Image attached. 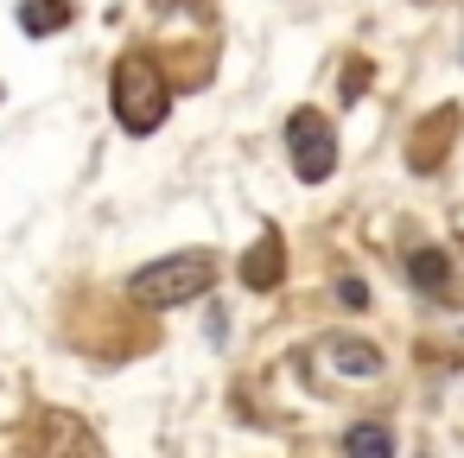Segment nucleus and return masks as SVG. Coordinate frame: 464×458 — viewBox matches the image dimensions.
I'll list each match as a JSON object with an SVG mask.
<instances>
[{
  "label": "nucleus",
  "instance_id": "obj_5",
  "mask_svg": "<svg viewBox=\"0 0 464 458\" xmlns=\"http://www.w3.org/2000/svg\"><path fill=\"white\" fill-rule=\"evenodd\" d=\"M286 274V255H280V229H261V242L242 255V287L248 293H274Z\"/></svg>",
  "mask_w": 464,
  "mask_h": 458
},
{
  "label": "nucleus",
  "instance_id": "obj_3",
  "mask_svg": "<svg viewBox=\"0 0 464 458\" xmlns=\"http://www.w3.org/2000/svg\"><path fill=\"white\" fill-rule=\"evenodd\" d=\"M286 147H293V172H299L305 185H324V179L337 172V141H331V122H324L318 109H299V115L286 122Z\"/></svg>",
  "mask_w": 464,
  "mask_h": 458
},
{
  "label": "nucleus",
  "instance_id": "obj_7",
  "mask_svg": "<svg viewBox=\"0 0 464 458\" xmlns=\"http://www.w3.org/2000/svg\"><path fill=\"white\" fill-rule=\"evenodd\" d=\"M407 280H413L420 293H445V287H451V255H445V248H413V255H407Z\"/></svg>",
  "mask_w": 464,
  "mask_h": 458
},
{
  "label": "nucleus",
  "instance_id": "obj_8",
  "mask_svg": "<svg viewBox=\"0 0 464 458\" xmlns=\"http://www.w3.org/2000/svg\"><path fill=\"white\" fill-rule=\"evenodd\" d=\"M324 356H331L343 375H382V350H375V344H362V337H331V344H324Z\"/></svg>",
  "mask_w": 464,
  "mask_h": 458
},
{
  "label": "nucleus",
  "instance_id": "obj_1",
  "mask_svg": "<svg viewBox=\"0 0 464 458\" xmlns=\"http://www.w3.org/2000/svg\"><path fill=\"white\" fill-rule=\"evenodd\" d=\"M210 287H217V255H204V248H185V255H160L153 268H140V274L128 280L134 306H147V312H179V306L204 299Z\"/></svg>",
  "mask_w": 464,
  "mask_h": 458
},
{
  "label": "nucleus",
  "instance_id": "obj_10",
  "mask_svg": "<svg viewBox=\"0 0 464 458\" xmlns=\"http://www.w3.org/2000/svg\"><path fill=\"white\" fill-rule=\"evenodd\" d=\"M337 299H343V312H362V306H369V287L350 274V280H337Z\"/></svg>",
  "mask_w": 464,
  "mask_h": 458
},
{
  "label": "nucleus",
  "instance_id": "obj_11",
  "mask_svg": "<svg viewBox=\"0 0 464 458\" xmlns=\"http://www.w3.org/2000/svg\"><path fill=\"white\" fill-rule=\"evenodd\" d=\"M362 83H369V64H350V77H343V96H356Z\"/></svg>",
  "mask_w": 464,
  "mask_h": 458
},
{
  "label": "nucleus",
  "instance_id": "obj_6",
  "mask_svg": "<svg viewBox=\"0 0 464 458\" xmlns=\"http://www.w3.org/2000/svg\"><path fill=\"white\" fill-rule=\"evenodd\" d=\"M71 20H77V7H71V0H20V33H33V39L64 33Z\"/></svg>",
  "mask_w": 464,
  "mask_h": 458
},
{
  "label": "nucleus",
  "instance_id": "obj_9",
  "mask_svg": "<svg viewBox=\"0 0 464 458\" xmlns=\"http://www.w3.org/2000/svg\"><path fill=\"white\" fill-rule=\"evenodd\" d=\"M343 458H394V433L382 420H356L343 433Z\"/></svg>",
  "mask_w": 464,
  "mask_h": 458
},
{
  "label": "nucleus",
  "instance_id": "obj_4",
  "mask_svg": "<svg viewBox=\"0 0 464 458\" xmlns=\"http://www.w3.org/2000/svg\"><path fill=\"white\" fill-rule=\"evenodd\" d=\"M451 134H458V109L445 102V109H432V115L413 128V141H407V166H413V172H439V160H445Z\"/></svg>",
  "mask_w": 464,
  "mask_h": 458
},
{
  "label": "nucleus",
  "instance_id": "obj_2",
  "mask_svg": "<svg viewBox=\"0 0 464 458\" xmlns=\"http://www.w3.org/2000/svg\"><path fill=\"white\" fill-rule=\"evenodd\" d=\"M109 102H115V122H121L128 134H153V128L166 122V109H172V83H166V71H160L153 58L128 52V58H115Z\"/></svg>",
  "mask_w": 464,
  "mask_h": 458
}]
</instances>
